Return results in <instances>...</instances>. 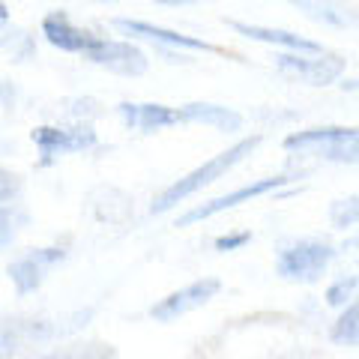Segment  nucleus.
I'll use <instances>...</instances> for the list:
<instances>
[{"label": "nucleus", "mask_w": 359, "mask_h": 359, "mask_svg": "<svg viewBox=\"0 0 359 359\" xmlns=\"http://www.w3.org/2000/svg\"><path fill=\"white\" fill-rule=\"evenodd\" d=\"M257 144H261V135H252V138H243V141L233 144V147L216 153V156H212V159H207L204 165H198L195 171H189L186 177H180L177 183H171L168 189H162V192L153 198L150 212H153V216H159V212H168L171 207L183 204L189 195H195V192H201L204 186L222 180L224 174L231 171V168H237V165L245 159V156H252V153L257 150Z\"/></svg>", "instance_id": "f257e3e1"}, {"label": "nucleus", "mask_w": 359, "mask_h": 359, "mask_svg": "<svg viewBox=\"0 0 359 359\" xmlns=\"http://www.w3.org/2000/svg\"><path fill=\"white\" fill-rule=\"evenodd\" d=\"M282 147L306 159H323L335 165H359V129L356 126H314L290 132Z\"/></svg>", "instance_id": "f03ea898"}, {"label": "nucleus", "mask_w": 359, "mask_h": 359, "mask_svg": "<svg viewBox=\"0 0 359 359\" xmlns=\"http://www.w3.org/2000/svg\"><path fill=\"white\" fill-rule=\"evenodd\" d=\"M335 249L327 240H297L285 245L276 257V273L285 282H299V285H311L327 273V266L332 264Z\"/></svg>", "instance_id": "7ed1b4c3"}, {"label": "nucleus", "mask_w": 359, "mask_h": 359, "mask_svg": "<svg viewBox=\"0 0 359 359\" xmlns=\"http://www.w3.org/2000/svg\"><path fill=\"white\" fill-rule=\"evenodd\" d=\"M276 69L287 75V78H299L311 87H327L335 84L344 75L347 63L339 54H299V51H287V54H276Z\"/></svg>", "instance_id": "20e7f679"}, {"label": "nucleus", "mask_w": 359, "mask_h": 359, "mask_svg": "<svg viewBox=\"0 0 359 359\" xmlns=\"http://www.w3.org/2000/svg\"><path fill=\"white\" fill-rule=\"evenodd\" d=\"M287 183H290V177H285V174L252 180V183H245V186H240V189H233V192H228V195H219V198L207 201V204L192 207L189 212H183V216L177 219V228H192V224L204 222V219H212V216H219V212H224V210H233V207H240V204H249V201H255V198L273 195V192H278V189L287 186Z\"/></svg>", "instance_id": "39448f33"}, {"label": "nucleus", "mask_w": 359, "mask_h": 359, "mask_svg": "<svg viewBox=\"0 0 359 359\" xmlns=\"http://www.w3.org/2000/svg\"><path fill=\"white\" fill-rule=\"evenodd\" d=\"M33 144L39 150V165H51L57 156L69 153H84L96 147V132L90 126H75V129H60V126H39L33 129Z\"/></svg>", "instance_id": "423d86ee"}, {"label": "nucleus", "mask_w": 359, "mask_h": 359, "mask_svg": "<svg viewBox=\"0 0 359 359\" xmlns=\"http://www.w3.org/2000/svg\"><path fill=\"white\" fill-rule=\"evenodd\" d=\"M84 57L90 63L102 66V69L114 75H144L147 72V54L138 45H132L126 39H99L84 51Z\"/></svg>", "instance_id": "0eeeda50"}, {"label": "nucleus", "mask_w": 359, "mask_h": 359, "mask_svg": "<svg viewBox=\"0 0 359 359\" xmlns=\"http://www.w3.org/2000/svg\"><path fill=\"white\" fill-rule=\"evenodd\" d=\"M219 290H222L219 278H212V276L198 278V282L180 287V290H174V294H168L165 299L156 302V306L150 309V318L159 320V323H171V320L183 318V314H189V311L204 309L207 302L219 294Z\"/></svg>", "instance_id": "6e6552de"}, {"label": "nucleus", "mask_w": 359, "mask_h": 359, "mask_svg": "<svg viewBox=\"0 0 359 359\" xmlns=\"http://www.w3.org/2000/svg\"><path fill=\"white\" fill-rule=\"evenodd\" d=\"M63 257H66V249H60V245H48V249H30L27 255L15 257V261L6 266V276H9V282L15 285L18 294L25 297V294H33V290L42 287L45 273H48L51 266H57Z\"/></svg>", "instance_id": "1a4fd4ad"}, {"label": "nucleus", "mask_w": 359, "mask_h": 359, "mask_svg": "<svg viewBox=\"0 0 359 359\" xmlns=\"http://www.w3.org/2000/svg\"><path fill=\"white\" fill-rule=\"evenodd\" d=\"M111 27L120 30L123 36H135V39H147L159 48H186V51H216L210 42L189 36V33H180L171 27H156L150 21H138V18H111Z\"/></svg>", "instance_id": "9d476101"}, {"label": "nucleus", "mask_w": 359, "mask_h": 359, "mask_svg": "<svg viewBox=\"0 0 359 359\" xmlns=\"http://www.w3.org/2000/svg\"><path fill=\"white\" fill-rule=\"evenodd\" d=\"M117 114H120L126 129L144 132V135L162 132V129H171V126H177V123H183L180 108L159 105V102H120Z\"/></svg>", "instance_id": "9b49d317"}, {"label": "nucleus", "mask_w": 359, "mask_h": 359, "mask_svg": "<svg viewBox=\"0 0 359 359\" xmlns=\"http://www.w3.org/2000/svg\"><path fill=\"white\" fill-rule=\"evenodd\" d=\"M231 30H237L240 36L264 42V45H276V48H287V51H299V54H320L323 45L299 36L294 30H278V27H264V25H245V21H228Z\"/></svg>", "instance_id": "f8f14e48"}, {"label": "nucleus", "mask_w": 359, "mask_h": 359, "mask_svg": "<svg viewBox=\"0 0 359 359\" xmlns=\"http://www.w3.org/2000/svg\"><path fill=\"white\" fill-rule=\"evenodd\" d=\"M42 36L48 39L54 48H60V51H66V54H84L90 45L96 42V36L90 30H81V27H75L72 21H69V15L66 13H48L42 18Z\"/></svg>", "instance_id": "ddd939ff"}, {"label": "nucleus", "mask_w": 359, "mask_h": 359, "mask_svg": "<svg viewBox=\"0 0 359 359\" xmlns=\"http://www.w3.org/2000/svg\"><path fill=\"white\" fill-rule=\"evenodd\" d=\"M180 117H183V123H204V126L224 135L240 132L245 123L240 111H233L228 105H212V102H189L180 108Z\"/></svg>", "instance_id": "4468645a"}, {"label": "nucleus", "mask_w": 359, "mask_h": 359, "mask_svg": "<svg viewBox=\"0 0 359 359\" xmlns=\"http://www.w3.org/2000/svg\"><path fill=\"white\" fill-rule=\"evenodd\" d=\"M294 4L302 15H309L318 25L327 27H351L353 25V13L347 6H341L339 0H287Z\"/></svg>", "instance_id": "2eb2a0df"}, {"label": "nucleus", "mask_w": 359, "mask_h": 359, "mask_svg": "<svg viewBox=\"0 0 359 359\" xmlns=\"http://www.w3.org/2000/svg\"><path fill=\"white\" fill-rule=\"evenodd\" d=\"M330 339L339 347H356L359 344V297L351 302V306L341 309V314L335 318L332 330H330Z\"/></svg>", "instance_id": "dca6fc26"}, {"label": "nucleus", "mask_w": 359, "mask_h": 359, "mask_svg": "<svg viewBox=\"0 0 359 359\" xmlns=\"http://www.w3.org/2000/svg\"><path fill=\"white\" fill-rule=\"evenodd\" d=\"M330 222H332V228H339V231L356 228L359 224V192L332 201L330 204Z\"/></svg>", "instance_id": "f3484780"}, {"label": "nucleus", "mask_w": 359, "mask_h": 359, "mask_svg": "<svg viewBox=\"0 0 359 359\" xmlns=\"http://www.w3.org/2000/svg\"><path fill=\"white\" fill-rule=\"evenodd\" d=\"M359 276H339L335 282L327 287V306L332 309H344L359 297Z\"/></svg>", "instance_id": "a211bd4d"}, {"label": "nucleus", "mask_w": 359, "mask_h": 359, "mask_svg": "<svg viewBox=\"0 0 359 359\" xmlns=\"http://www.w3.org/2000/svg\"><path fill=\"white\" fill-rule=\"evenodd\" d=\"M252 243V231H237V233H222L216 237V252H240Z\"/></svg>", "instance_id": "6ab92c4d"}, {"label": "nucleus", "mask_w": 359, "mask_h": 359, "mask_svg": "<svg viewBox=\"0 0 359 359\" xmlns=\"http://www.w3.org/2000/svg\"><path fill=\"white\" fill-rule=\"evenodd\" d=\"M15 237V219L6 207H0V245H9Z\"/></svg>", "instance_id": "aec40b11"}, {"label": "nucleus", "mask_w": 359, "mask_h": 359, "mask_svg": "<svg viewBox=\"0 0 359 359\" xmlns=\"http://www.w3.org/2000/svg\"><path fill=\"white\" fill-rule=\"evenodd\" d=\"M15 351H18V335L13 330H0V359L15 356Z\"/></svg>", "instance_id": "412c9836"}, {"label": "nucleus", "mask_w": 359, "mask_h": 359, "mask_svg": "<svg viewBox=\"0 0 359 359\" xmlns=\"http://www.w3.org/2000/svg\"><path fill=\"white\" fill-rule=\"evenodd\" d=\"M13 195H15V177L0 168V204H4V201H9Z\"/></svg>", "instance_id": "4be33fe9"}, {"label": "nucleus", "mask_w": 359, "mask_h": 359, "mask_svg": "<svg viewBox=\"0 0 359 359\" xmlns=\"http://www.w3.org/2000/svg\"><path fill=\"white\" fill-rule=\"evenodd\" d=\"M156 4H165V6H192L198 0H156Z\"/></svg>", "instance_id": "5701e85b"}, {"label": "nucleus", "mask_w": 359, "mask_h": 359, "mask_svg": "<svg viewBox=\"0 0 359 359\" xmlns=\"http://www.w3.org/2000/svg\"><path fill=\"white\" fill-rule=\"evenodd\" d=\"M6 18H9V9H6L4 0H0V21H6Z\"/></svg>", "instance_id": "b1692460"}, {"label": "nucleus", "mask_w": 359, "mask_h": 359, "mask_svg": "<svg viewBox=\"0 0 359 359\" xmlns=\"http://www.w3.org/2000/svg\"><path fill=\"white\" fill-rule=\"evenodd\" d=\"M42 359H69V356H60V353H48V356H42Z\"/></svg>", "instance_id": "393cba45"}, {"label": "nucleus", "mask_w": 359, "mask_h": 359, "mask_svg": "<svg viewBox=\"0 0 359 359\" xmlns=\"http://www.w3.org/2000/svg\"><path fill=\"white\" fill-rule=\"evenodd\" d=\"M99 4H114V0H99Z\"/></svg>", "instance_id": "a878e982"}, {"label": "nucleus", "mask_w": 359, "mask_h": 359, "mask_svg": "<svg viewBox=\"0 0 359 359\" xmlns=\"http://www.w3.org/2000/svg\"><path fill=\"white\" fill-rule=\"evenodd\" d=\"M84 359H90V356H84Z\"/></svg>", "instance_id": "bb28decb"}]
</instances>
